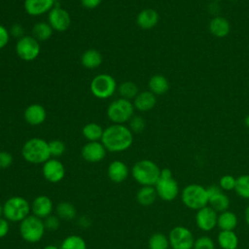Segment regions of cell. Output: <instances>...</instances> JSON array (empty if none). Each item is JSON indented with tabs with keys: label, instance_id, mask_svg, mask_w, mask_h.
<instances>
[{
	"label": "cell",
	"instance_id": "1",
	"mask_svg": "<svg viewBox=\"0 0 249 249\" xmlns=\"http://www.w3.org/2000/svg\"><path fill=\"white\" fill-rule=\"evenodd\" d=\"M133 142V134L124 124H112L104 128L101 143L105 149L112 153H120L130 148Z\"/></svg>",
	"mask_w": 249,
	"mask_h": 249
},
{
	"label": "cell",
	"instance_id": "2",
	"mask_svg": "<svg viewBox=\"0 0 249 249\" xmlns=\"http://www.w3.org/2000/svg\"><path fill=\"white\" fill-rule=\"evenodd\" d=\"M22 158L29 163L40 164L51 159L49 142L40 137L28 139L21 148Z\"/></svg>",
	"mask_w": 249,
	"mask_h": 249
},
{
	"label": "cell",
	"instance_id": "3",
	"mask_svg": "<svg viewBox=\"0 0 249 249\" xmlns=\"http://www.w3.org/2000/svg\"><path fill=\"white\" fill-rule=\"evenodd\" d=\"M160 166L151 160L136 161L130 170L132 178L141 186H155L160 175Z\"/></svg>",
	"mask_w": 249,
	"mask_h": 249
},
{
	"label": "cell",
	"instance_id": "4",
	"mask_svg": "<svg viewBox=\"0 0 249 249\" xmlns=\"http://www.w3.org/2000/svg\"><path fill=\"white\" fill-rule=\"evenodd\" d=\"M180 198L185 207L194 211L208 205L207 189L197 183L185 186L180 192Z\"/></svg>",
	"mask_w": 249,
	"mask_h": 249
},
{
	"label": "cell",
	"instance_id": "5",
	"mask_svg": "<svg viewBox=\"0 0 249 249\" xmlns=\"http://www.w3.org/2000/svg\"><path fill=\"white\" fill-rule=\"evenodd\" d=\"M158 195L161 200L170 202L180 196V188L177 180L173 177L172 171L165 167L160 169V175L154 186Z\"/></svg>",
	"mask_w": 249,
	"mask_h": 249
},
{
	"label": "cell",
	"instance_id": "6",
	"mask_svg": "<svg viewBox=\"0 0 249 249\" xmlns=\"http://www.w3.org/2000/svg\"><path fill=\"white\" fill-rule=\"evenodd\" d=\"M30 212V203L19 196L9 197L3 204V217L10 222H21Z\"/></svg>",
	"mask_w": 249,
	"mask_h": 249
},
{
	"label": "cell",
	"instance_id": "7",
	"mask_svg": "<svg viewBox=\"0 0 249 249\" xmlns=\"http://www.w3.org/2000/svg\"><path fill=\"white\" fill-rule=\"evenodd\" d=\"M46 228L43 219L34 215L27 216L20 222L19 234L21 238L28 243L39 242L45 233Z\"/></svg>",
	"mask_w": 249,
	"mask_h": 249
},
{
	"label": "cell",
	"instance_id": "8",
	"mask_svg": "<svg viewBox=\"0 0 249 249\" xmlns=\"http://www.w3.org/2000/svg\"><path fill=\"white\" fill-rule=\"evenodd\" d=\"M134 106L130 100L118 98L107 107V117L113 124H124L133 117Z\"/></svg>",
	"mask_w": 249,
	"mask_h": 249
},
{
	"label": "cell",
	"instance_id": "9",
	"mask_svg": "<svg viewBox=\"0 0 249 249\" xmlns=\"http://www.w3.org/2000/svg\"><path fill=\"white\" fill-rule=\"evenodd\" d=\"M92 95L98 99H107L117 90L116 80L110 74L101 73L93 77L89 84Z\"/></svg>",
	"mask_w": 249,
	"mask_h": 249
},
{
	"label": "cell",
	"instance_id": "10",
	"mask_svg": "<svg viewBox=\"0 0 249 249\" xmlns=\"http://www.w3.org/2000/svg\"><path fill=\"white\" fill-rule=\"evenodd\" d=\"M167 236L171 249H193L196 240L193 231L182 225L173 227Z\"/></svg>",
	"mask_w": 249,
	"mask_h": 249
},
{
	"label": "cell",
	"instance_id": "11",
	"mask_svg": "<svg viewBox=\"0 0 249 249\" xmlns=\"http://www.w3.org/2000/svg\"><path fill=\"white\" fill-rule=\"evenodd\" d=\"M41 46L32 35H24L18 39L16 44V53L23 61H33L40 54Z\"/></svg>",
	"mask_w": 249,
	"mask_h": 249
},
{
	"label": "cell",
	"instance_id": "12",
	"mask_svg": "<svg viewBox=\"0 0 249 249\" xmlns=\"http://www.w3.org/2000/svg\"><path fill=\"white\" fill-rule=\"evenodd\" d=\"M206 189L208 194V205L211 208H213L217 213L229 210L231 205L230 197L226 192L218 186V184L210 185L206 187Z\"/></svg>",
	"mask_w": 249,
	"mask_h": 249
},
{
	"label": "cell",
	"instance_id": "13",
	"mask_svg": "<svg viewBox=\"0 0 249 249\" xmlns=\"http://www.w3.org/2000/svg\"><path fill=\"white\" fill-rule=\"evenodd\" d=\"M218 213L209 205L196 211L195 223L198 230L208 232L217 228Z\"/></svg>",
	"mask_w": 249,
	"mask_h": 249
},
{
	"label": "cell",
	"instance_id": "14",
	"mask_svg": "<svg viewBox=\"0 0 249 249\" xmlns=\"http://www.w3.org/2000/svg\"><path fill=\"white\" fill-rule=\"evenodd\" d=\"M48 22L54 31H66L71 24V17L69 13L59 6H54L48 13Z\"/></svg>",
	"mask_w": 249,
	"mask_h": 249
},
{
	"label": "cell",
	"instance_id": "15",
	"mask_svg": "<svg viewBox=\"0 0 249 249\" xmlns=\"http://www.w3.org/2000/svg\"><path fill=\"white\" fill-rule=\"evenodd\" d=\"M65 166L56 158H51L42 166V174L50 183H58L65 176Z\"/></svg>",
	"mask_w": 249,
	"mask_h": 249
},
{
	"label": "cell",
	"instance_id": "16",
	"mask_svg": "<svg viewBox=\"0 0 249 249\" xmlns=\"http://www.w3.org/2000/svg\"><path fill=\"white\" fill-rule=\"evenodd\" d=\"M107 150L101 141H90L87 142L81 150L82 158L90 163H96L104 160L106 157Z\"/></svg>",
	"mask_w": 249,
	"mask_h": 249
},
{
	"label": "cell",
	"instance_id": "17",
	"mask_svg": "<svg viewBox=\"0 0 249 249\" xmlns=\"http://www.w3.org/2000/svg\"><path fill=\"white\" fill-rule=\"evenodd\" d=\"M30 207L32 215L43 220L52 215L53 211V200L48 196L44 195L36 196L30 203Z\"/></svg>",
	"mask_w": 249,
	"mask_h": 249
},
{
	"label": "cell",
	"instance_id": "18",
	"mask_svg": "<svg viewBox=\"0 0 249 249\" xmlns=\"http://www.w3.org/2000/svg\"><path fill=\"white\" fill-rule=\"evenodd\" d=\"M55 6V0H24L23 8L27 15L39 17L49 13Z\"/></svg>",
	"mask_w": 249,
	"mask_h": 249
},
{
	"label": "cell",
	"instance_id": "19",
	"mask_svg": "<svg viewBox=\"0 0 249 249\" xmlns=\"http://www.w3.org/2000/svg\"><path fill=\"white\" fill-rule=\"evenodd\" d=\"M46 109L39 103L28 105L23 112V119L30 125H40L46 121Z\"/></svg>",
	"mask_w": 249,
	"mask_h": 249
},
{
	"label": "cell",
	"instance_id": "20",
	"mask_svg": "<svg viewBox=\"0 0 249 249\" xmlns=\"http://www.w3.org/2000/svg\"><path fill=\"white\" fill-rule=\"evenodd\" d=\"M128 166L122 160H116L110 162L107 168L108 178L114 183H122L125 181L129 175Z\"/></svg>",
	"mask_w": 249,
	"mask_h": 249
},
{
	"label": "cell",
	"instance_id": "21",
	"mask_svg": "<svg viewBox=\"0 0 249 249\" xmlns=\"http://www.w3.org/2000/svg\"><path fill=\"white\" fill-rule=\"evenodd\" d=\"M160 19V16L155 9L147 8L140 11L136 17L137 25L144 30H149L154 28Z\"/></svg>",
	"mask_w": 249,
	"mask_h": 249
},
{
	"label": "cell",
	"instance_id": "22",
	"mask_svg": "<svg viewBox=\"0 0 249 249\" xmlns=\"http://www.w3.org/2000/svg\"><path fill=\"white\" fill-rule=\"evenodd\" d=\"M156 104H157V97L150 90H144L139 92L136 95V97L133 99L134 109L141 112L152 110L156 106Z\"/></svg>",
	"mask_w": 249,
	"mask_h": 249
},
{
	"label": "cell",
	"instance_id": "23",
	"mask_svg": "<svg viewBox=\"0 0 249 249\" xmlns=\"http://www.w3.org/2000/svg\"><path fill=\"white\" fill-rule=\"evenodd\" d=\"M210 33L217 38H224L228 36L231 30L230 22L223 17H214L208 25Z\"/></svg>",
	"mask_w": 249,
	"mask_h": 249
},
{
	"label": "cell",
	"instance_id": "24",
	"mask_svg": "<svg viewBox=\"0 0 249 249\" xmlns=\"http://www.w3.org/2000/svg\"><path fill=\"white\" fill-rule=\"evenodd\" d=\"M217 243L221 249H238L239 238L234 231H219Z\"/></svg>",
	"mask_w": 249,
	"mask_h": 249
},
{
	"label": "cell",
	"instance_id": "25",
	"mask_svg": "<svg viewBox=\"0 0 249 249\" xmlns=\"http://www.w3.org/2000/svg\"><path fill=\"white\" fill-rule=\"evenodd\" d=\"M238 225L237 215L231 210L218 213L217 228L220 231H234Z\"/></svg>",
	"mask_w": 249,
	"mask_h": 249
},
{
	"label": "cell",
	"instance_id": "26",
	"mask_svg": "<svg viewBox=\"0 0 249 249\" xmlns=\"http://www.w3.org/2000/svg\"><path fill=\"white\" fill-rule=\"evenodd\" d=\"M102 61V54L95 49H89L81 55V63L87 69H95L101 65Z\"/></svg>",
	"mask_w": 249,
	"mask_h": 249
},
{
	"label": "cell",
	"instance_id": "27",
	"mask_svg": "<svg viewBox=\"0 0 249 249\" xmlns=\"http://www.w3.org/2000/svg\"><path fill=\"white\" fill-rule=\"evenodd\" d=\"M148 88L149 90L155 95H161L167 92L169 89V83L163 75L155 74L150 78L148 82Z\"/></svg>",
	"mask_w": 249,
	"mask_h": 249
},
{
	"label": "cell",
	"instance_id": "28",
	"mask_svg": "<svg viewBox=\"0 0 249 249\" xmlns=\"http://www.w3.org/2000/svg\"><path fill=\"white\" fill-rule=\"evenodd\" d=\"M158 195L154 186H141L136 193V200L142 206H150L155 203Z\"/></svg>",
	"mask_w": 249,
	"mask_h": 249
},
{
	"label": "cell",
	"instance_id": "29",
	"mask_svg": "<svg viewBox=\"0 0 249 249\" xmlns=\"http://www.w3.org/2000/svg\"><path fill=\"white\" fill-rule=\"evenodd\" d=\"M53 29L49 24V22L39 21L36 22L31 30V35L39 42H44L49 40L53 35Z\"/></svg>",
	"mask_w": 249,
	"mask_h": 249
},
{
	"label": "cell",
	"instance_id": "30",
	"mask_svg": "<svg viewBox=\"0 0 249 249\" xmlns=\"http://www.w3.org/2000/svg\"><path fill=\"white\" fill-rule=\"evenodd\" d=\"M103 132L104 128L96 123H89L82 128V134L88 140V142L101 141Z\"/></svg>",
	"mask_w": 249,
	"mask_h": 249
},
{
	"label": "cell",
	"instance_id": "31",
	"mask_svg": "<svg viewBox=\"0 0 249 249\" xmlns=\"http://www.w3.org/2000/svg\"><path fill=\"white\" fill-rule=\"evenodd\" d=\"M56 216L61 220L70 221L76 217L77 210L75 206L68 201H61L55 207Z\"/></svg>",
	"mask_w": 249,
	"mask_h": 249
},
{
	"label": "cell",
	"instance_id": "32",
	"mask_svg": "<svg viewBox=\"0 0 249 249\" xmlns=\"http://www.w3.org/2000/svg\"><path fill=\"white\" fill-rule=\"evenodd\" d=\"M149 249H170L168 236L160 231L154 232L148 239Z\"/></svg>",
	"mask_w": 249,
	"mask_h": 249
},
{
	"label": "cell",
	"instance_id": "33",
	"mask_svg": "<svg viewBox=\"0 0 249 249\" xmlns=\"http://www.w3.org/2000/svg\"><path fill=\"white\" fill-rule=\"evenodd\" d=\"M234 193L243 199H249V174H241L236 177Z\"/></svg>",
	"mask_w": 249,
	"mask_h": 249
},
{
	"label": "cell",
	"instance_id": "34",
	"mask_svg": "<svg viewBox=\"0 0 249 249\" xmlns=\"http://www.w3.org/2000/svg\"><path fill=\"white\" fill-rule=\"evenodd\" d=\"M118 92L121 95L122 98L131 100L136 97V95L139 93L138 87L135 83L131 81H124L123 82L118 88Z\"/></svg>",
	"mask_w": 249,
	"mask_h": 249
},
{
	"label": "cell",
	"instance_id": "35",
	"mask_svg": "<svg viewBox=\"0 0 249 249\" xmlns=\"http://www.w3.org/2000/svg\"><path fill=\"white\" fill-rule=\"evenodd\" d=\"M59 249H87V242L82 236L71 234L62 240Z\"/></svg>",
	"mask_w": 249,
	"mask_h": 249
},
{
	"label": "cell",
	"instance_id": "36",
	"mask_svg": "<svg viewBox=\"0 0 249 249\" xmlns=\"http://www.w3.org/2000/svg\"><path fill=\"white\" fill-rule=\"evenodd\" d=\"M49 149H50L51 157L58 158L65 153L66 146L63 141L59 139H53L49 142Z\"/></svg>",
	"mask_w": 249,
	"mask_h": 249
},
{
	"label": "cell",
	"instance_id": "37",
	"mask_svg": "<svg viewBox=\"0 0 249 249\" xmlns=\"http://www.w3.org/2000/svg\"><path fill=\"white\" fill-rule=\"evenodd\" d=\"M235 180H236V177H234L233 175L225 174V175L220 177L219 182H218V186L226 193L227 192H231V191L234 190Z\"/></svg>",
	"mask_w": 249,
	"mask_h": 249
},
{
	"label": "cell",
	"instance_id": "38",
	"mask_svg": "<svg viewBox=\"0 0 249 249\" xmlns=\"http://www.w3.org/2000/svg\"><path fill=\"white\" fill-rule=\"evenodd\" d=\"M193 249H216V244L210 236L201 235L196 238Z\"/></svg>",
	"mask_w": 249,
	"mask_h": 249
},
{
	"label": "cell",
	"instance_id": "39",
	"mask_svg": "<svg viewBox=\"0 0 249 249\" xmlns=\"http://www.w3.org/2000/svg\"><path fill=\"white\" fill-rule=\"evenodd\" d=\"M145 126H146L145 120L140 116H133L129 120V126L128 127L132 132L139 133V132L144 130Z\"/></svg>",
	"mask_w": 249,
	"mask_h": 249
},
{
	"label": "cell",
	"instance_id": "40",
	"mask_svg": "<svg viewBox=\"0 0 249 249\" xmlns=\"http://www.w3.org/2000/svg\"><path fill=\"white\" fill-rule=\"evenodd\" d=\"M59 218L56 215H50L49 217L45 218L44 225L46 230L48 231H55L59 228Z\"/></svg>",
	"mask_w": 249,
	"mask_h": 249
},
{
	"label": "cell",
	"instance_id": "41",
	"mask_svg": "<svg viewBox=\"0 0 249 249\" xmlns=\"http://www.w3.org/2000/svg\"><path fill=\"white\" fill-rule=\"evenodd\" d=\"M13 156L7 151H0V169H6L13 163Z\"/></svg>",
	"mask_w": 249,
	"mask_h": 249
},
{
	"label": "cell",
	"instance_id": "42",
	"mask_svg": "<svg viewBox=\"0 0 249 249\" xmlns=\"http://www.w3.org/2000/svg\"><path fill=\"white\" fill-rule=\"evenodd\" d=\"M10 31L2 24H0V50L4 49L10 41Z\"/></svg>",
	"mask_w": 249,
	"mask_h": 249
},
{
	"label": "cell",
	"instance_id": "43",
	"mask_svg": "<svg viewBox=\"0 0 249 249\" xmlns=\"http://www.w3.org/2000/svg\"><path fill=\"white\" fill-rule=\"evenodd\" d=\"M9 31H10V35L11 36H13L15 38H18V39H19V38H21V37H23L25 35L24 34V28L19 23L13 24Z\"/></svg>",
	"mask_w": 249,
	"mask_h": 249
},
{
	"label": "cell",
	"instance_id": "44",
	"mask_svg": "<svg viewBox=\"0 0 249 249\" xmlns=\"http://www.w3.org/2000/svg\"><path fill=\"white\" fill-rule=\"evenodd\" d=\"M9 230H10L9 221L4 217H1L0 218V238L5 237L8 234Z\"/></svg>",
	"mask_w": 249,
	"mask_h": 249
},
{
	"label": "cell",
	"instance_id": "45",
	"mask_svg": "<svg viewBox=\"0 0 249 249\" xmlns=\"http://www.w3.org/2000/svg\"><path fill=\"white\" fill-rule=\"evenodd\" d=\"M80 2L86 9H95L101 4L102 0H80Z\"/></svg>",
	"mask_w": 249,
	"mask_h": 249
},
{
	"label": "cell",
	"instance_id": "46",
	"mask_svg": "<svg viewBox=\"0 0 249 249\" xmlns=\"http://www.w3.org/2000/svg\"><path fill=\"white\" fill-rule=\"evenodd\" d=\"M244 221H245L246 225L249 227V204L246 206V208L244 210Z\"/></svg>",
	"mask_w": 249,
	"mask_h": 249
},
{
	"label": "cell",
	"instance_id": "47",
	"mask_svg": "<svg viewBox=\"0 0 249 249\" xmlns=\"http://www.w3.org/2000/svg\"><path fill=\"white\" fill-rule=\"evenodd\" d=\"M42 249H59V247H57L53 244H49V245H46L45 247H43Z\"/></svg>",
	"mask_w": 249,
	"mask_h": 249
},
{
	"label": "cell",
	"instance_id": "48",
	"mask_svg": "<svg viewBox=\"0 0 249 249\" xmlns=\"http://www.w3.org/2000/svg\"><path fill=\"white\" fill-rule=\"evenodd\" d=\"M245 124L249 127V114H248V116H247L246 119H245Z\"/></svg>",
	"mask_w": 249,
	"mask_h": 249
},
{
	"label": "cell",
	"instance_id": "49",
	"mask_svg": "<svg viewBox=\"0 0 249 249\" xmlns=\"http://www.w3.org/2000/svg\"><path fill=\"white\" fill-rule=\"evenodd\" d=\"M3 216V205L0 203V218Z\"/></svg>",
	"mask_w": 249,
	"mask_h": 249
},
{
	"label": "cell",
	"instance_id": "50",
	"mask_svg": "<svg viewBox=\"0 0 249 249\" xmlns=\"http://www.w3.org/2000/svg\"><path fill=\"white\" fill-rule=\"evenodd\" d=\"M214 1H222V0H214Z\"/></svg>",
	"mask_w": 249,
	"mask_h": 249
},
{
	"label": "cell",
	"instance_id": "51",
	"mask_svg": "<svg viewBox=\"0 0 249 249\" xmlns=\"http://www.w3.org/2000/svg\"><path fill=\"white\" fill-rule=\"evenodd\" d=\"M170 249H171V248H170Z\"/></svg>",
	"mask_w": 249,
	"mask_h": 249
}]
</instances>
